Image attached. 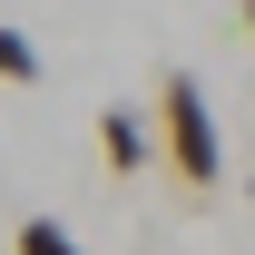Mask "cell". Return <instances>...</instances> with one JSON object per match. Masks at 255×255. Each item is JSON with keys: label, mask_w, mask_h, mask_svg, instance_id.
I'll return each instance as SVG.
<instances>
[{"label": "cell", "mask_w": 255, "mask_h": 255, "mask_svg": "<svg viewBox=\"0 0 255 255\" xmlns=\"http://www.w3.org/2000/svg\"><path fill=\"white\" fill-rule=\"evenodd\" d=\"M157 157H167V177L196 206L226 187V137H216V108H206V79L196 69H167L157 79Z\"/></svg>", "instance_id": "1"}, {"label": "cell", "mask_w": 255, "mask_h": 255, "mask_svg": "<svg viewBox=\"0 0 255 255\" xmlns=\"http://www.w3.org/2000/svg\"><path fill=\"white\" fill-rule=\"evenodd\" d=\"M98 157L118 167V177H137V167L157 157V128H147V108H128V98H118V108H98Z\"/></svg>", "instance_id": "2"}, {"label": "cell", "mask_w": 255, "mask_h": 255, "mask_svg": "<svg viewBox=\"0 0 255 255\" xmlns=\"http://www.w3.org/2000/svg\"><path fill=\"white\" fill-rule=\"evenodd\" d=\"M10 255H89L79 236H69L59 216H20V236H10Z\"/></svg>", "instance_id": "3"}, {"label": "cell", "mask_w": 255, "mask_h": 255, "mask_svg": "<svg viewBox=\"0 0 255 255\" xmlns=\"http://www.w3.org/2000/svg\"><path fill=\"white\" fill-rule=\"evenodd\" d=\"M39 79V39L30 30H0V89H30Z\"/></svg>", "instance_id": "4"}, {"label": "cell", "mask_w": 255, "mask_h": 255, "mask_svg": "<svg viewBox=\"0 0 255 255\" xmlns=\"http://www.w3.org/2000/svg\"><path fill=\"white\" fill-rule=\"evenodd\" d=\"M236 20H246V39H255V0H236Z\"/></svg>", "instance_id": "5"}]
</instances>
